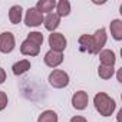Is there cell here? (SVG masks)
Listing matches in <instances>:
<instances>
[{
  "mask_svg": "<svg viewBox=\"0 0 122 122\" xmlns=\"http://www.w3.org/2000/svg\"><path fill=\"white\" fill-rule=\"evenodd\" d=\"M93 105H95L96 111H98L102 116H111V115L113 113L115 108H116L115 101H113L109 95H106V93H103V92H99V93L95 95V98H93Z\"/></svg>",
  "mask_w": 122,
  "mask_h": 122,
  "instance_id": "1",
  "label": "cell"
},
{
  "mask_svg": "<svg viewBox=\"0 0 122 122\" xmlns=\"http://www.w3.org/2000/svg\"><path fill=\"white\" fill-rule=\"evenodd\" d=\"M59 23H60V17H59L56 13H49V15L43 19V25H45V27H46L49 32H53L55 29H57Z\"/></svg>",
  "mask_w": 122,
  "mask_h": 122,
  "instance_id": "11",
  "label": "cell"
},
{
  "mask_svg": "<svg viewBox=\"0 0 122 122\" xmlns=\"http://www.w3.org/2000/svg\"><path fill=\"white\" fill-rule=\"evenodd\" d=\"M7 106V95L0 91V111H3Z\"/></svg>",
  "mask_w": 122,
  "mask_h": 122,
  "instance_id": "21",
  "label": "cell"
},
{
  "mask_svg": "<svg viewBox=\"0 0 122 122\" xmlns=\"http://www.w3.org/2000/svg\"><path fill=\"white\" fill-rule=\"evenodd\" d=\"M113 73H115L113 66H103V65H101L99 69H98V75L102 79H111L113 76Z\"/></svg>",
  "mask_w": 122,
  "mask_h": 122,
  "instance_id": "19",
  "label": "cell"
},
{
  "mask_svg": "<svg viewBox=\"0 0 122 122\" xmlns=\"http://www.w3.org/2000/svg\"><path fill=\"white\" fill-rule=\"evenodd\" d=\"M62 62H63V55L60 53V52L49 50V52L45 55V63H46L49 68H56V66H59Z\"/></svg>",
  "mask_w": 122,
  "mask_h": 122,
  "instance_id": "8",
  "label": "cell"
},
{
  "mask_svg": "<svg viewBox=\"0 0 122 122\" xmlns=\"http://www.w3.org/2000/svg\"><path fill=\"white\" fill-rule=\"evenodd\" d=\"M55 7H56V2H55V0H39L37 5H36V10L40 12L42 15L43 13L49 15Z\"/></svg>",
  "mask_w": 122,
  "mask_h": 122,
  "instance_id": "12",
  "label": "cell"
},
{
  "mask_svg": "<svg viewBox=\"0 0 122 122\" xmlns=\"http://www.w3.org/2000/svg\"><path fill=\"white\" fill-rule=\"evenodd\" d=\"M22 13H23L22 6H19V5L12 6L10 10H9V19H10V22H12L13 25L20 23V20H22Z\"/></svg>",
  "mask_w": 122,
  "mask_h": 122,
  "instance_id": "15",
  "label": "cell"
},
{
  "mask_svg": "<svg viewBox=\"0 0 122 122\" xmlns=\"http://www.w3.org/2000/svg\"><path fill=\"white\" fill-rule=\"evenodd\" d=\"M15 36L10 32H3L0 35V52L2 53H10L15 49Z\"/></svg>",
  "mask_w": 122,
  "mask_h": 122,
  "instance_id": "5",
  "label": "cell"
},
{
  "mask_svg": "<svg viewBox=\"0 0 122 122\" xmlns=\"http://www.w3.org/2000/svg\"><path fill=\"white\" fill-rule=\"evenodd\" d=\"M79 46L82 52H88L92 53L93 50V43H92V36L91 35H82L79 37Z\"/></svg>",
  "mask_w": 122,
  "mask_h": 122,
  "instance_id": "13",
  "label": "cell"
},
{
  "mask_svg": "<svg viewBox=\"0 0 122 122\" xmlns=\"http://www.w3.org/2000/svg\"><path fill=\"white\" fill-rule=\"evenodd\" d=\"M20 52H22V55H26V56H37L39 52H40V47L33 45L32 42H29L26 39L20 46Z\"/></svg>",
  "mask_w": 122,
  "mask_h": 122,
  "instance_id": "10",
  "label": "cell"
},
{
  "mask_svg": "<svg viewBox=\"0 0 122 122\" xmlns=\"http://www.w3.org/2000/svg\"><path fill=\"white\" fill-rule=\"evenodd\" d=\"M27 40L40 47V45L43 43V35H42L40 32H30V33L27 35Z\"/></svg>",
  "mask_w": 122,
  "mask_h": 122,
  "instance_id": "20",
  "label": "cell"
},
{
  "mask_svg": "<svg viewBox=\"0 0 122 122\" xmlns=\"http://www.w3.org/2000/svg\"><path fill=\"white\" fill-rule=\"evenodd\" d=\"M49 83L53 88L57 89H62L65 86L69 85V75L65 71H60V69H55L50 75H49Z\"/></svg>",
  "mask_w": 122,
  "mask_h": 122,
  "instance_id": "2",
  "label": "cell"
},
{
  "mask_svg": "<svg viewBox=\"0 0 122 122\" xmlns=\"http://www.w3.org/2000/svg\"><path fill=\"white\" fill-rule=\"evenodd\" d=\"M12 69H13V73H15L16 76L23 75V73H26V72L30 69V62H29V60H26V59L19 60V62H16V63L13 65Z\"/></svg>",
  "mask_w": 122,
  "mask_h": 122,
  "instance_id": "14",
  "label": "cell"
},
{
  "mask_svg": "<svg viewBox=\"0 0 122 122\" xmlns=\"http://www.w3.org/2000/svg\"><path fill=\"white\" fill-rule=\"evenodd\" d=\"M88 102H89V96L85 91H79L72 96V106L78 111L85 109L88 106Z\"/></svg>",
  "mask_w": 122,
  "mask_h": 122,
  "instance_id": "7",
  "label": "cell"
},
{
  "mask_svg": "<svg viewBox=\"0 0 122 122\" xmlns=\"http://www.w3.org/2000/svg\"><path fill=\"white\" fill-rule=\"evenodd\" d=\"M71 122H88L83 116H73L72 119H71Z\"/></svg>",
  "mask_w": 122,
  "mask_h": 122,
  "instance_id": "23",
  "label": "cell"
},
{
  "mask_svg": "<svg viewBox=\"0 0 122 122\" xmlns=\"http://www.w3.org/2000/svg\"><path fill=\"white\" fill-rule=\"evenodd\" d=\"M37 122H57V113L55 111H45L39 115Z\"/></svg>",
  "mask_w": 122,
  "mask_h": 122,
  "instance_id": "18",
  "label": "cell"
},
{
  "mask_svg": "<svg viewBox=\"0 0 122 122\" xmlns=\"http://www.w3.org/2000/svg\"><path fill=\"white\" fill-rule=\"evenodd\" d=\"M66 39L62 33H55L52 32V35L49 36V46H50V50H55V52H60L62 53L66 47Z\"/></svg>",
  "mask_w": 122,
  "mask_h": 122,
  "instance_id": "3",
  "label": "cell"
},
{
  "mask_svg": "<svg viewBox=\"0 0 122 122\" xmlns=\"http://www.w3.org/2000/svg\"><path fill=\"white\" fill-rule=\"evenodd\" d=\"M56 10H57V16L59 17H65L71 13V3L68 0H59L56 3Z\"/></svg>",
  "mask_w": 122,
  "mask_h": 122,
  "instance_id": "17",
  "label": "cell"
},
{
  "mask_svg": "<svg viewBox=\"0 0 122 122\" xmlns=\"http://www.w3.org/2000/svg\"><path fill=\"white\" fill-rule=\"evenodd\" d=\"M99 60H101V65H103V66H113L116 62V57L112 50L105 49V50L99 52Z\"/></svg>",
  "mask_w": 122,
  "mask_h": 122,
  "instance_id": "9",
  "label": "cell"
},
{
  "mask_svg": "<svg viewBox=\"0 0 122 122\" xmlns=\"http://www.w3.org/2000/svg\"><path fill=\"white\" fill-rule=\"evenodd\" d=\"M43 15L40 12L36 10V7H30L27 9L26 12V16H25V23L26 26H32V27H36V26H40L43 23Z\"/></svg>",
  "mask_w": 122,
  "mask_h": 122,
  "instance_id": "4",
  "label": "cell"
},
{
  "mask_svg": "<svg viewBox=\"0 0 122 122\" xmlns=\"http://www.w3.org/2000/svg\"><path fill=\"white\" fill-rule=\"evenodd\" d=\"M6 81V71L3 68H0V83H3Z\"/></svg>",
  "mask_w": 122,
  "mask_h": 122,
  "instance_id": "22",
  "label": "cell"
},
{
  "mask_svg": "<svg viewBox=\"0 0 122 122\" xmlns=\"http://www.w3.org/2000/svg\"><path fill=\"white\" fill-rule=\"evenodd\" d=\"M111 35L115 40H122V22L119 19L111 22Z\"/></svg>",
  "mask_w": 122,
  "mask_h": 122,
  "instance_id": "16",
  "label": "cell"
},
{
  "mask_svg": "<svg viewBox=\"0 0 122 122\" xmlns=\"http://www.w3.org/2000/svg\"><path fill=\"white\" fill-rule=\"evenodd\" d=\"M92 43H93V55H98L101 52V49L105 46L106 43V30L105 29H99L95 32V35L92 36Z\"/></svg>",
  "mask_w": 122,
  "mask_h": 122,
  "instance_id": "6",
  "label": "cell"
}]
</instances>
